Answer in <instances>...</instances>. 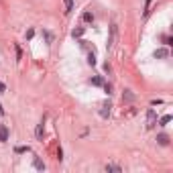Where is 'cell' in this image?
<instances>
[{"instance_id":"6da1fadb","label":"cell","mask_w":173,"mask_h":173,"mask_svg":"<svg viewBox=\"0 0 173 173\" xmlns=\"http://www.w3.org/2000/svg\"><path fill=\"white\" fill-rule=\"evenodd\" d=\"M116 31H118V29H116V23H112V25H110V37H108V45H106V49H108V51L114 47V41H116Z\"/></svg>"},{"instance_id":"7a4b0ae2","label":"cell","mask_w":173,"mask_h":173,"mask_svg":"<svg viewBox=\"0 0 173 173\" xmlns=\"http://www.w3.org/2000/svg\"><path fill=\"white\" fill-rule=\"evenodd\" d=\"M155 124H157V112L151 108V110L147 112V129H153Z\"/></svg>"},{"instance_id":"3957f363","label":"cell","mask_w":173,"mask_h":173,"mask_svg":"<svg viewBox=\"0 0 173 173\" xmlns=\"http://www.w3.org/2000/svg\"><path fill=\"white\" fill-rule=\"evenodd\" d=\"M110 108H112V104H110V102H104V104H102V110H100V116H102V118H108V116H110Z\"/></svg>"},{"instance_id":"277c9868","label":"cell","mask_w":173,"mask_h":173,"mask_svg":"<svg viewBox=\"0 0 173 173\" xmlns=\"http://www.w3.org/2000/svg\"><path fill=\"white\" fill-rule=\"evenodd\" d=\"M157 143H159L161 147H167V145H169V136H167L165 132H161V134H157Z\"/></svg>"},{"instance_id":"5b68a950","label":"cell","mask_w":173,"mask_h":173,"mask_svg":"<svg viewBox=\"0 0 173 173\" xmlns=\"http://www.w3.org/2000/svg\"><path fill=\"white\" fill-rule=\"evenodd\" d=\"M0 141H2V143L8 141V129H6L4 124H0Z\"/></svg>"},{"instance_id":"8992f818","label":"cell","mask_w":173,"mask_h":173,"mask_svg":"<svg viewBox=\"0 0 173 173\" xmlns=\"http://www.w3.org/2000/svg\"><path fill=\"white\" fill-rule=\"evenodd\" d=\"M33 165H35V169H39V171H45V163L41 161V159H39V157H35Z\"/></svg>"},{"instance_id":"52a82bcc","label":"cell","mask_w":173,"mask_h":173,"mask_svg":"<svg viewBox=\"0 0 173 173\" xmlns=\"http://www.w3.org/2000/svg\"><path fill=\"white\" fill-rule=\"evenodd\" d=\"M82 35H84V27H78V29L71 31V37H73V39H80Z\"/></svg>"},{"instance_id":"ba28073f","label":"cell","mask_w":173,"mask_h":173,"mask_svg":"<svg viewBox=\"0 0 173 173\" xmlns=\"http://www.w3.org/2000/svg\"><path fill=\"white\" fill-rule=\"evenodd\" d=\"M167 55H169L167 49H157V51H155V57H157V59H163V57H167Z\"/></svg>"},{"instance_id":"9c48e42d","label":"cell","mask_w":173,"mask_h":173,"mask_svg":"<svg viewBox=\"0 0 173 173\" xmlns=\"http://www.w3.org/2000/svg\"><path fill=\"white\" fill-rule=\"evenodd\" d=\"M90 84H92V86H104V80H102L100 76H94V78L90 80Z\"/></svg>"},{"instance_id":"30bf717a","label":"cell","mask_w":173,"mask_h":173,"mask_svg":"<svg viewBox=\"0 0 173 173\" xmlns=\"http://www.w3.org/2000/svg\"><path fill=\"white\" fill-rule=\"evenodd\" d=\"M35 134H37V138L39 141H43V134H45V129H43V122L37 126V130H35Z\"/></svg>"},{"instance_id":"8fae6325","label":"cell","mask_w":173,"mask_h":173,"mask_svg":"<svg viewBox=\"0 0 173 173\" xmlns=\"http://www.w3.org/2000/svg\"><path fill=\"white\" fill-rule=\"evenodd\" d=\"M29 151H31V147H25V145H20V147H16V149H14V153H16V155H23V153H29Z\"/></svg>"},{"instance_id":"7c38bea8","label":"cell","mask_w":173,"mask_h":173,"mask_svg":"<svg viewBox=\"0 0 173 173\" xmlns=\"http://www.w3.org/2000/svg\"><path fill=\"white\" fill-rule=\"evenodd\" d=\"M63 4H65V14H69L73 10V0H63Z\"/></svg>"},{"instance_id":"4fadbf2b","label":"cell","mask_w":173,"mask_h":173,"mask_svg":"<svg viewBox=\"0 0 173 173\" xmlns=\"http://www.w3.org/2000/svg\"><path fill=\"white\" fill-rule=\"evenodd\" d=\"M82 18H84V23H94V14H92L90 10L84 12V16H82Z\"/></svg>"},{"instance_id":"5bb4252c","label":"cell","mask_w":173,"mask_h":173,"mask_svg":"<svg viewBox=\"0 0 173 173\" xmlns=\"http://www.w3.org/2000/svg\"><path fill=\"white\" fill-rule=\"evenodd\" d=\"M104 169H106V171H116V173H120V171H122V169H120L118 165H106Z\"/></svg>"},{"instance_id":"9a60e30c","label":"cell","mask_w":173,"mask_h":173,"mask_svg":"<svg viewBox=\"0 0 173 173\" xmlns=\"http://www.w3.org/2000/svg\"><path fill=\"white\" fill-rule=\"evenodd\" d=\"M43 37H45V41H47V43H53V35H51L49 31H43Z\"/></svg>"},{"instance_id":"2e32d148","label":"cell","mask_w":173,"mask_h":173,"mask_svg":"<svg viewBox=\"0 0 173 173\" xmlns=\"http://www.w3.org/2000/svg\"><path fill=\"white\" fill-rule=\"evenodd\" d=\"M169 120H171V116H169V114H167V116H163V118L159 120V126H165V124H167Z\"/></svg>"},{"instance_id":"e0dca14e","label":"cell","mask_w":173,"mask_h":173,"mask_svg":"<svg viewBox=\"0 0 173 173\" xmlns=\"http://www.w3.org/2000/svg\"><path fill=\"white\" fill-rule=\"evenodd\" d=\"M88 63H90V65H96V55H94V53L88 55Z\"/></svg>"},{"instance_id":"ac0fdd59","label":"cell","mask_w":173,"mask_h":173,"mask_svg":"<svg viewBox=\"0 0 173 173\" xmlns=\"http://www.w3.org/2000/svg\"><path fill=\"white\" fill-rule=\"evenodd\" d=\"M104 92H106V94H108V96H110V94H112V86H110V84H106V82H104Z\"/></svg>"},{"instance_id":"d6986e66","label":"cell","mask_w":173,"mask_h":173,"mask_svg":"<svg viewBox=\"0 0 173 173\" xmlns=\"http://www.w3.org/2000/svg\"><path fill=\"white\" fill-rule=\"evenodd\" d=\"M122 98H124V100H129V102H132V100H134V96H132V94H130L129 90H126V92H124V96H122Z\"/></svg>"},{"instance_id":"ffe728a7","label":"cell","mask_w":173,"mask_h":173,"mask_svg":"<svg viewBox=\"0 0 173 173\" xmlns=\"http://www.w3.org/2000/svg\"><path fill=\"white\" fill-rule=\"evenodd\" d=\"M33 35H35V31H33V29H29V31H27V39H33Z\"/></svg>"},{"instance_id":"44dd1931","label":"cell","mask_w":173,"mask_h":173,"mask_svg":"<svg viewBox=\"0 0 173 173\" xmlns=\"http://www.w3.org/2000/svg\"><path fill=\"white\" fill-rule=\"evenodd\" d=\"M163 43H165V45H171V37H163Z\"/></svg>"},{"instance_id":"7402d4cb","label":"cell","mask_w":173,"mask_h":173,"mask_svg":"<svg viewBox=\"0 0 173 173\" xmlns=\"http://www.w3.org/2000/svg\"><path fill=\"white\" fill-rule=\"evenodd\" d=\"M0 92H6V86H4L2 82H0Z\"/></svg>"},{"instance_id":"603a6c76","label":"cell","mask_w":173,"mask_h":173,"mask_svg":"<svg viewBox=\"0 0 173 173\" xmlns=\"http://www.w3.org/2000/svg\"><path fill=\"white\" fill-rule=\"evenodd\" d=\"M0 114H4V110H2V106H0Z\"/></svg>"}]
</instances>
